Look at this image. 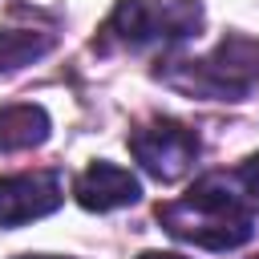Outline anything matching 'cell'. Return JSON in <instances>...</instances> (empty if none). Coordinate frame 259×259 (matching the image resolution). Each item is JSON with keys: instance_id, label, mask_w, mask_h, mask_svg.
Segmentation results:
<instances>
[{"instance_id": "2", "label": "cell", "mask_w": 259, "mask_h": 259, "mask_svg": "<svg viewBox=\"0 0 259 259\" xmlns=\"http://www.w3.org/2000/svg\"><path fill=\"white\" fill-rule=\"evenodd\" d=\"M202 28L198 0H117L105 24L97 28L93 49L109 53H142V49H174Z\"/></svg>"}, {"instance_id": "4", "label": "cell", "mask_w": 259, "mask_h": 259, "mask_svg": "<svg viewBox=\"0 0 259 259\" xmlns=\"http://www.w3.org/2000/svg\"><path fill=\"white\" fill-rule=\"evenodd\" d=\"M65 202L61 170H28L0 178V227H20L53 214Z\"/></svg>"}, {"instance_id": "6", "label": "cell", "mask_w": 259, "mask_h": 259, "mask_svg": "<svg viewBox=\"0 0 259 259\" xmlns=\"http://www.w3.org/2000/svg\"><path fill=\"white\" fill-rule=\"evenodd\" d=\"M49 113L45 105H32V101H12L0 109V150L4 154H16V150H32L40 142H49Z\"/></svg>"}, {"instance_id": "3", "label": "cell", "mask_w": 259, "mask_h": 259, "mask_svg": "<svg viewBox=\"0 0 259 259\" xmlns=\"http://www.w3.org/2000/svg\"><path fill=\"white\" fill-rule=\"evenodd\" d=\"M125 142L138 166L158 182H178L198 158V134L170 117H154L150 125H138Z\"/></svg>"}, {"instance_id": "9", "label": "cell", "mask_w": 259, "mask_h": 259, "mask_svg": "<svg viewBox=\"0 0 259 259\" xmlns=\"http://www.w3.org/2000/svg\"><path fill=\"white\" fill-rule=\"evenodd\" d=\"M138 259H186V255H170V251H142Z\"/></svg>"}, {"instance_id": "5", "label": "cell", "mask_w": 259, "mask_h": 259, "mask_svg": "<svg viewBox=\"0 0 259 259\" xmlns=\"http://www.w3.org/2000/svg\"><path fill=\"white\" fill-rule=\"evenodd\" d=\"M73 194H77V202H81L85 210L105 214V210L134 206V202L142 198V182H138V174H130L125 166L97 158V162H89V166L77 174Z\"/></svg>"}, {"instance_id": "1", "label": "cell", "mask_w": 259, "mask_h": 259, "mask_svg": "<svg viewBox=\"0 0 259 259\" xmlns=\"http://www.w3.org/2000/svg\"><path fill=\"white\" fill-rule=\"evenodd\" d=\"M158 81L202 101H243L259 85V40L255 36H223L206 57L194 61H158Z\"/></svg>"}, {"instance_id": "7", "label": "cell", "mask_w": 259, "mask_h": 259, "mask_svg": "<svg viewBox=\"0 0 259 259\" xmlns=\"http://www.w3.org/2000/svg\"><path fill=\"white\" fill-rule=\"evenodd\" d=\"M57 32L53 28H0V73H16L45 53H53Z\"/></svg>"}, {"instance_id": "10", "label": "cell", "mask_w": 259, "mask_h": 259, "mask_svg": "<svg viewBox=\"0 0 259 259\" xmlns=\"http://www.w3.org/2000/svg\"><path fill=\"white\" fill-rule=\"evenodd\" d=\"M16 259H65V255H16Z\"/></svg>"}, {"instance_id": "11", "label": "cell", "mask_w": 259, "mask_h": 259, "mask_svg": "<svg viewBox=\"0 0 259 259\" xmlns=\"http://www.w3.org/2000/svg\"><path fill=\"white\" fill-rule=\"evenodd\" d=\"M255 259H259V255H255Z\"/></svg>"}, {"instance_id": "8", "label": "cell", "mask_w": 259, "mask_h": 259, "mask_svg": "<svg viewBox=\"0 0 259 259\" xmlns=\"http://www.w3.org/2000/svg\"><path fill=\"white\" fill-rule=\"evenodd\" d=\"M231 182H235L239 198L247 202V210L255 214V210H259V154H251L247 162H239V166L231 170Z\"/></svg>"}]
</instances>
